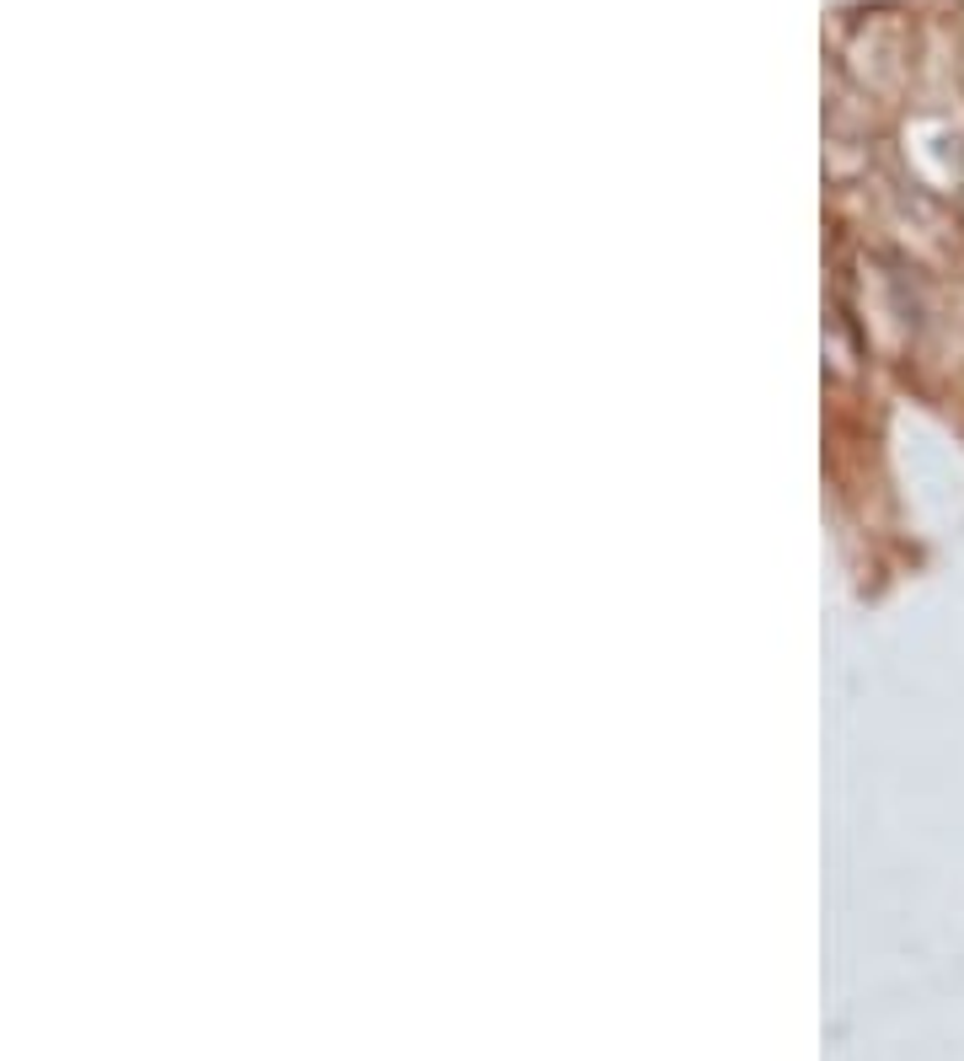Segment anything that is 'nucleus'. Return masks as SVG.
<instances>
[]
</instances>
